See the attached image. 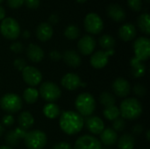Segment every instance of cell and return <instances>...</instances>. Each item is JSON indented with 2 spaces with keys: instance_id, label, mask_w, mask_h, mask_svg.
<instances>
[{
  "instance_id": "obj_21",
  "label": "cell",
  "mask_w": 150,
  "mask_h": 149,
  "mask_svg": "<svg viewBox=\"0 0 150 149\" xmlns=\"http://www.w3.org/2000/svg\"><path fill=\"white\" fill-rule=\"evenodd\" d=\"M136 28L131 23H127L121 25L119 29V36L123 41H130L136 37Z\"/></svg>"
},
{
  "instance_id": "obj_6",
  "label": "cell",
  "mask_w": 150,
  "mask_h": 149,
  "mask_svg": "<svg viewBox=\"0 0 150 149\" xmlns=\"http://www.w3.org/2000/svg\"><path fill=\"white\" fill-rule=\"evenodd\" d=\"M24 141L28 149H43L47 145V138L44 132L40 130H32L26 133Z\"/></svg>"
},
{
  "instance_id": "obj_28",
  "label": "cell",
  "mask_w": 150,
  "mask_h": 149,
  "mask_svg": "<svg viewBox=\"0 0 150 149\" xmlns=\"http://www.w3.org/2000/svg\"><path fill=\"white\" fill-rule=\"evenodd\" d=\"M39 96H40L39 91L35 88L28 87L24 90L22 97H23L24 101L26 104L32 105V104H34L35 102H37V100L39 98Z\"/></svg>"
},
{
  "instance_id": "obj_1",
  "label": "cell",
  "mask_w": 150,
  "mask_h": 149,
  "mask_svg": "<svg viewBox=\"0 0 150 149\" xmlns=\"http://www.w3.org/2000/svg\"><path fill=\"white\" fill-rule=\"evenodd\" d=\"M59 126L62 131L66 134L75 135L83 130L84 119L77 112L66 111L60 115Z\"/></svg>"
},
{
  "instance_id": "obj_17",
  "label": "cell",
  "mask_w": 150,
  "mask_h": 149,
  "mask_svg": "<svg viewBox=\"0 0 150 149\" xmlns=\"http://www.w3.org/2000/svg\"><path fill=\"white\" fill-rule=\"evenodd\" d=\"M26 131L20 128V127H17L14 130H11L9 131L6 135H5V142L7 144V146L9 147H16L20 140L24 139L25 134H26Z\"/></svg>"
},
{
  "instance_id": "obj_7",
  "label": "cell",
  "mask_w": 150,
  "mask_h": 149,
  "mask_svg": "<svg viewBox=\"0 0 150 149\" xmlns=\"http://www.w3.org/2000/svg\"><path fill=\"white\" fill-rule=\"evenodd\" d=\"M39 95L47 103H54L61 97L62 90L56 83L53 82H45L40 86Z\"/></svg>"
},
{
  "instance_id": "obj_42",
  "label": "cell",
  "mask_w": 150,
  "mask_h": 149,
  "mask_svg": "<svg viewBox=\"0 0 150 149\" xmlns=\"http://www.w3.org/2000/svg\"><path fill=\"white\" fill-rule=\"evenodd\" d=\"M24 3L30 9H36L40 6V0H25Z\"/></svg>"
},
{
  "instance_id": "obj_26",
  "label": "cell",
  "mask_w": 150,
  "mask_h": 149,
  "mask_svg": "<svg viewBox=\"0 0 150 149\" xmlns=\"http://www.w3.org/2000/svg\"><path fill=\"white\" fill-rule=\"evenodd\" d=\"M119 149H134L135 145L134 137L132 134L125 133L118 139Z\"/></svg>"
},
{
  "instance_id": "obj_15",
  "label": "cell",
  "mask_w": 150,
  "mask_h": 149,
  "mask_svg": "<svg viewBox=\"0 0 150 149\" xmlns=\"http://www.w3.org/2000/svg\"><path fill=\"white\" fill-rule=\"evenodd\" d=\"M84 125L88 131L94 135H99L105 129V124L103 120L98 116L88 117L84 120Z\"/></svg>"
},
{
  "instance_id": "obj_8",
  "label": "cell",
  "mask_w": 150,
  "mask_h": 149,
  "mask_svg": "<svg viewBox=\"0 0 150 149\" xmlns=\"http://www.w3.org/2000/svg\"><path fill=\"white\" fill-rule=\"evenodd\" d=\"M134 57L141 61H145L149 59L150 40L147 37H140L135 40L133 45Z\"/></svg>"
},
{
  "instance_id": "obj_10",
  "label": "cell",
  "mask_w": 150,
  "mask_h": 149,
  "mask_svg": "<svg viewBox=\"0 0 150 149\" xmlns=\"http://www.w3.org/2000/svg\"><path fill=\"white\" fill-rule=\"evenodd\" d=\"M22 78L29 87L34 88L41 83L42 74L37 68L33 66H26L22 70Z\"/></svg>"
},
{
  "instance_id": "obj_25",
  "label": "cell",
  "mask_w": 150,
  "mask_h": 149,
  "mask_svg": "<svg viewBox=\"0 0 150 149\" xmlns=\"http://www.w3.org/2000/svg\"><path fill=\"white\" fill-rule=\"evenodd\" d=\"M18 122L19 127L26 131V130L30 129L33 126L34 118H33V116L32 115L31 112H29L27 111H25V112H22L18 115Z\"/></svg>"
},
{
  "instance_id": "obj_32",
  "label": "cell",
  "mask_w": 150,
  "mask_h": 149,
  "mask_svg": "<svg viewBox=\"0 0 150 149\" xmlns=\"http://www.w3.org/2000/svg\"><path fill=\"white\" fill-rule=\"evenodd\" d=\"M99 102L105 108V107H109L112 105H115L116 99H115V97L112 93L108 91H104L99 96Z\"/></svg>"
},
{
  "instance_id": "obj_29",
  "label": "cell",
  "mask_w": 150,
  "mask_h": 149,
  "mask_svg": "<svg viewBox=\"0 0 150 149\" xmlns=\"http://www.w3.org/2000/svg\"><path fill=\"white\" fill-rule=\"evenodd\" d=\"M150 16L149 13H142L139 16L137 23L141 31L146 35L150 34Z\"/></svg>"
},
{
  "instance_id": "obj_36",
  "label": "cell",
  "mask_w": 150,
  "mask_h": 149,
  "mask_svg": "<svg viewBox=\"0 0 150 149\" xmlns=\"http://www.w3.org/2000/svg\"><path fill=\"white\" fill-rule=\"evenodd\" d=\"M128 6L134 11H140L142 8V0H127Z\"/></svg>"
},
{
  "instance_id": "obj_48",
  "label": "cell",
  "mask_w": 150,
  "mask_h": 149,
  "mask_svg": "<svg viewBox=\"0 0 150 149\" xmlns=\"http://www.w3.org/2000/svg\"><path fill=\"white\" fill-rule=\"evenodd\" d=\"M4 129L3 127V125L0 124V136H2V134L4 133Z\"/></svg>"
},
{
  "instance_id": "obj_16",
  "label": "cell",
  "mask_w": 150,
  "mask_h": 149,
  "mask_svg": "<svg viewBox=\"0 0 150 149\" xmlns=\"http://www.w3.org/2000/svg\"><path fill=\"white\" fill-rule=\"evenodd\" d=\"M81 78L75 73H68L64 75L61 80L62 86L68 90H76L81 86Z\"/></svg>"
},
{
  "instance_id": "obj_3",
  "label": "cell",
  "mask_w": 150,
  "mask_h": 149,
  "mask_svg": "<svg viewBox=\"0 0 150 149\" xmlns=\"http://www.w3.org/2000/svg\"><path fill=\"white\" fill-rule=\"evenodd\" d=\"M75 106L82 117H90L96 109V101L91 94L84 92L77 96L75 101Z\"/></svg>"
},
{
  "instance_id": "obj_45",
  "label": "cell",
  "mask_w": 150,
  "mask_h": 149,
  "mask_svg": "<svg viewBox=\"0 0 150 149\" xmlns=\"http://www.w3.org/2000/svg\"><path fill=\"white\" fill-rule=\"evenodd\" d=\"M48 20H49V24H50V25H51V24H57V23L59 22L60 18H59V17H58L56 14H51V15L49 16Z\"/></svg>"
},
{
  "instance_id": "obj_51",
  "label": "cell",
  "mask_w": 150,
  "mask_h": 149,
  "mask_svg": "<svg viewBox=\"0 0 150 149\" xmlns=\"http://www.w3.org/2000/svg\"><path fill=\"white\" fill-rule=\"evenodd\" d=\"M76 1L77 3H81V4H82V3H85L87 0H76Z\"/></svg>"
},
{
  "instance_id": "obj_52",
  "label": "cell",
  "mask_w": 150,
  "mask_h": 149,
  "mask_svg": "<svg viewBox=\"0 0 150 149\" xmlns=\"http://www.w3.org/2000/svg\"><path fill=\"white\" fill-rule=\"evenodd\" d=\"M146 2H147V3H149L150 0H146Z\"/></svg>"
},
{
  "instance_id": "obj_5",
  "label": "cell",
  "mask_w": 150,
  "mask_h": 149,
  "mask_svg": "<svg viewBox=\"0 0 150 149\" xmlns=\"http://www.w3.org/2000/svg\"><path fill=\"white\" fill-rule=\"evenodd\" d=\"M22 99L14 93H7L0 98V107L8 114L18 112L22 108Z\"/></svg>"
},
{
  "instance_id": "obj_41",
  "label": "cell",
  "mask_w": 150,
  "mask_h": 149,
  "mask_svg": "<svg viewBox=\"0 0 150 149\" xmlns=\"http://www.w3.org/2000/svg\"><path fill=\"white\" fill-rule=\"evenodd\" d=\"M49 58L54 61H58L62 58V54L57 50H52L49 53Z\"/></svg>"
},
{
  "instance_id": "obj_43",
  "label": "cell",
  "mask_w": 150,
  "mask_h": 149,
  "mask_svg": "<svg viewBox=\"0 0 150 149\" xmlns=\"http://www.w3.org/2000/svg\"><path fill=\"white\" fill-rule=\"evenodd\" d=\"M52 149H73L71 145L67 143V142H59V143H56Z\"/></svg>"
},
{
  "instance_id": "obj_14",
  "label": "cell",
  "mask_w": 150,
  "mask_h": 149,
  "mask_svg": "<svg viewBox=\"0 0 150 149\" xmlns=\"http://www.w3.org/2000/svg\"><path fill=\"white\" fill-rule=\"evenodd\" d=\"M96 47V40L91 35H84L77 42V48L83 55L92 54Z\"/></svg>"
},
{
  "instance_id": "obj_34",
  "label": "cell",
  "mask_w": 150,
  "mask_h": 149,
  "mask_svg": "<svg viewBox=\"0 0 150 149\" xmlns=\"http://www.w3.org/2000/svg\"><path fill=\"white\" fill-rule=\"evenodd\" d=\"M126 128V121L122 118H118L112 121V129L117 132H122Z\"/></svg>"
},
{
  "instance_id": "obj_12",
  "label": "cell",
  "mask_w": 150,
  "mask_h": 149,
  "mask_svg": "<svg viewBox=\"0 0 150 149\" xmlns=\"http://www.w3.org/2000/svg\"><path fill=\"white\" fill-rule=\"evenodd\" d=\"M74 149H103L102 144L96 137L89 134L80 136L75 142Z\"/></svg>"
},
{
  "instance_id": "obj_24",
  "label": "cell",
  "mask_w": 150,
  "mask_h": 149,
  "mask_svg": "<svg viewBox=\"0 0 150 149\" xmlns=\"http://www.w3.org/2000/svg\"><path fill=\"white\" fill-rule=\"evenodd\" d=\"M100 135V142L105 146H112L118 141V134L112 128H105Z\"/></svg>"
},
{
  "instance_id": "obj_27",
  "label": "cell",
  "mask_w": 150,
  "mask_h": 149,
  "mask_svg": "<svg viewBox=\"0 0 150 149\" xmlns=\"http://www.w3.org/2000/svg\"><path fill=\"white\" fill-rule=\"evenodd\" d=\"M44 115L50 119H54L61 115L60 107L54 103H47L43 107Z\"/></svg>"
},
{
  "instance_id": "obj_20",
  "label": "cell",
  "mask_w": 150,
  "mask_h": 149,
  "mask_svg": "<svg viewBox=\"0 0 150 149\" xmlns=\"http://www.w3.org/2000/svg\"><path fill=\"white\" fill-rule=\"evenodd\" d=\"M107 15L115 22H122L126 18L125 10L117 4H112L107 7Z\"/></svg>"
},
{
  "instance_id": "obj_47",
  "label": "cell",
  "mask_w": 150,
  "mask_h": 149,
  "mask_svg": "<svg viewBox=\"0 0 150 149\" xmlns=\"http://www.w3.org/2000/svg\"><path fill=\"white\" fill-rule=\"evenodd\" d=\"M4 18H5V11H4V7H2L0 5V20L2 21Z\"/></svg>"
},
{
  "instance_id": "obj_4",
  "label": "cell",
  "mask_w": 150,
  "mask_h": 149,
  "mask_svg": "<svg viewBox=\"0 0 150 149\" xmlns=\"http://www.w3.org/2000/svg\"><path fill=\"white\" fill-rule=\"evenodd\" d=\"M0 32L5 39L14 40L20 35V25L13 18H4L0 24Z\"/></svg>"
},
{
  "instance_id": "obj_50",
  "label": "cell",
  "mask_w": 150,
  "mask_h": 149,
  "mask_svg": "<svg viewBox=\"0 0 150 149\" xmlns=\"http://www.w3.org/2000/svg\"><path fill=\"white\" fill-rule=\"evenodd\" d=\"M146 136H147V140H148V141H149V140H150V132H149V130H148V131H147Z\"/></svg>"
},
{
  "instance_id": "obj_2",
  "label": "cell",
  "mask_w": 150,
  "mask_h": 149,
  "mask_svg": "<svg viewBox=\"0 0 150 149\" xmlns=\"http://www.w3.org/2000/svg\"><path fill=\"white\" fill-rule=\"evenodd\" d=\"M120 112L124 119L135 120L141 117L142 113V105L141 102L135 98H126L120 103Z\"/></svg>"
},
{
  "instance_id": "obj_37",
  "label": "cell",
  "mask_w": 150,
  "mask_h": 149,
  "mask_svg": "<svg viewBox=\"0 0 150 149\" xmlns=\"http://www.w3.org/2000/svg\"><path fill=\"white\" fill-rule=\"evenodd\" d=\"M14 122H15V119H14V117L11 114H5L2 118V124L4 126L10 127V126H13Z\"/></svg>"
},
{
  "instance_id": "obj_35",
  "label": "cell",
  "mask_w": 150,
  "mask_h": 149,
  "mask_svg": "<svg viewBox=\"0 0 150 149\" xmlns=\"http://www.w3.org/2000/svg\"><path fill=\"white\" fill-rule=\"evenodd\" d=\"M133 92H134V94L135 96L140 97H143L147 94V89H146V87L143 84L136 83L133 87Z\"/></svg>"
},
{
  "instance_id": "obj_22",
  "label": "cell",
  "mask_w": 150,
  "mask_h": 149,
  "mask_svg": "<svg viewBox=\"0 0 150 149\" xmlns=\"http://www.w3.org/2000/svg\"><path fill=\"white\" fill-rule=\"evenodd\" d=\"M26 55L33 62H40L44 58V51L36 44H29L26 49Z\"/></svg>"
},
{
  "instance_id": "obj_11",
  "label": "cell",
  "mask_w": 150,
  "mask_h": 149,
  "mask_svg": "<svg viewBox=\"0 0 150 149\" xmlns=\"http://www.w3.org/2000/svg\"><path fill=\"white\" fill-rule=\"evenodd\" d=\"M114 54V49L104 51V50H98L95 53H93L91 56L90 62L91 67L94 68L99 69L105 68L108 61H109V57Z\"/></svg>"
},
{
  "instance_id": "obj_40",
  "label": "cell",
  "mask_w": 150,
  "mask_h": 149,
  "mask_svg": "<svg viewBox=\"0 0 150 149\" xmlns=\"http://www.w3.org/2000/svg\"><path fill=\"white\" fill-rule=\"evenodd\" d=\"M25 0H7V5L10 8L17 9L21 7L24 4Z\"/></svg>"
},
{
  "instance_id": "obj_46",
  "label": "cell",
  "mask_w": 150,
  "mask_h": 149,
  "mask_svg": "<svg viewBox=\"0 0 150 149\" xmlns=\"http://www.w3.org/2000/svg\"><path fill=\"white\" fill-rule=\"evenodd\" d=\"M21 35H22V38H23V39L27 40V39H29V38H30L31 33H30V32H29L28 30H25V31L21 33Z\"/></svg>"
},
{
  "instance_id": "obj_38",
  "label": "cell",
  "mask_w": 150,
  "mask_h": 149,
  "mask_svg": "<svg viewBox=\"0 0 150 149\" xmlns=\"http://www.w3.org/2000/svg\"><path fill=\"white\" fill-rule=\"evenodd\" d=\"M13 66L14 68L18 70V71H21L26 67V62L24 59H21V58H18V59H15L14 61H13Z\"/></svg>"
},
{
  "instance_id": "obj_18",
  "label": "cell",
  "mask_w": 150,
  "mask_h": 149,
  "mask_svg": "<svg viewBox=\"0 0 150 149\" xmlns=\"http://www.w3.org/2000/svg\"><path fill=\"white\" fill-rule=\"evenodd\" d=\"M54 34V30L52 25L49 23H40L36 29V37L40 41H47L49 40Z\"/></svg>"
},
{
  "instance_id": "obj_39",
  "label": "cell",
  "mask_w": 150,
  "mask_h": 149,
  "mask_svg": "<svg viewBox=\"0 0 150 149\" xmlns=\"http://www.w3.org/2000/svg\"><path fill=\"white\" fill-rule=\"evenodd\" d=\"M10 49L13 52V53H16V54H19L23 51L24 49V47L22 45L21 42L19 41H15L13 42L11 46H10Z\"/></svg>"
},
{
  "instance_id": "obj_9",
  "label": "cell",
  "mask_w": 150,
  "mask_h": 149,
  "mask_svg": "<svg viewBox=\"0 0 150 149\" xmlns=\"http://www.w3.org/2000/svg\"><path fill=\"white\" fill-rule=\"evenodd\" d=\"M84 28L91 34H98L103 31L104 22L99 15L94 12L88 13L84 18Z\"/></svg>"
},
{
  "instance_id": "obj_31",
  "label": "cell",
  "mask_w": 150,
  "mask_h": 149,
  "mask_svg": "<svg viewBox=\"0 0 150 149\" xmlns=\"http://www.w3.org/2000/svg\"><path fill=\"white\" fill-rule=\"evenodd\" d=\"M103 114H104V117L107 120H111V121L115 120L116 119L120 118V109L116 105H112V106H109V107H105L104 112H103Z\"/></svg>"
},
{
  "instance_id": "obj_53",
  "label": "cell",
  "mask_w": 150,
  "mask_h": 149,
  "mask_svg": "<svg viewBox=\"0 0 150 149\" xmlns=\"http://www.w3.org/2000/svg\"><path fill=\"white\" fill-rule=\"evenodd\" d=\"M3 1H4V0H0V4H1V3H2Z\"/></svg>"
},
{
  "instance_id": "obj_19",
  "label": "cell",
  "mask_w": 150,
  "mask_h": 149,
  "mask_svg": "<svg viewBox=\"0 0 150 149\" xmlns=\"http://www.w3.org/2000/svg\"><path fill=\"white\" fill-rule=\"evenodd\" d=\"M67 66L70 68H77L82 63V58L80 54L75 50H67L63 53L62 58Z\"/></svg>"
},
{
  "instance_id": "obj_30",
  "label": "cell",
  "mask_w": 150,
  "mask_h": 149,
  "mask_svg": "<svg viewBox=\"0 0 150 149\" xmlns=\"http://www.w3.org/2000/svg\"><path fill=\"white\" fill-rule=\"evenodd\" d=\"M98 44H99V46L103 49H105V51H107V50H111V49H113L114 48L115 44H116V41H115L114 38L112 35L104 34V35H102L99 38Z\"/></svg>"
},
{
  "instance_id": "obj_44",
  "label": "cell",
  "mask_w": 150,
  "mask_h": 149,
  "mask_svg": "<svg viewBox=\"0 0 150 149\" xmlns=\"http://www.w3.org/2000/svg\"><path fill=\"white\" fill-rule=\"evenodd\" d=\"M132 132H133V133H134V135L139 136V135H141V134L142 133V132H143V126H142V125H140V124H137V125H135V126H133Z\"/></svg>"
},
{
  "instance_id": "obj_54",
  "label": "cell",
  "mask_w": 150,
  "mask_h": 149,
  "mask_svg": "<svg viewBox=\"0 0 150 149\" xmlns=\"http://www.w3.org/2000/svg\"><path fill=\"white\" fill-rule=\"evenodd\" d=\"M147 149H149V148H147Z\"/></svg>"
},
{
  "instance_id": "obj_49",
  "label": "cell",
  "mask_w": 150,
  "mask_h": 149,
  "mask_svg": "<svg viewBox=\"0 0 150 149\" xmlns=\"http://www.w3.org/2000/svg\"><path fill=\"white\" fill-rule=\"evenodd\" d=\"M0 149H12L9 146H0Z\"/></svg>"
},
{
  "instance_id": "obj_33",
  "label": "cell",
  "mask_w": 150,
  "mask_h": 149,
  "mask_svg": "<svg viewBox=\"0 0 150 149\" xmlns=\"http://www.w3.org/2000/svg\"><path fill=\"white\" fill-rule=\"evenodd\" d=\"M80 35L79 28L75 25H69L64 30V36L69 40H76Z\"/></svg>"
},
{
  "instance_id": "obj_23",
  "label": "cell",
  "mask_w": 150,
  "mask_h": 149,
  "mask_svg": "<svg viewBox=\"0 0 150 149\" xmlns=\"http://www.w3.org/2000/svg\"><path fill=\"white\" fill-rule=\"evenodd\" d=\"M131 65V75L134 78H142L146 74V66L143 61L133 57L130 61Z\"/></svg>"
},
{
  "instance_id": "obj_13",
  "label": "cell",
  "mask_w": 150,
  "mask_h": 149,
  "mask_svg": "<svg viewBox=\"0 0 150 149\" xmlns=\"http://www.w3.org/2000/svg\"><path fill=\"white\" fill-rule=\"evenodd\" d=\"M112 89L114 94L120 97H127L131 91V85L127 80L123 77H118L112 83Z\"/></svg>"
}]
</instances>
